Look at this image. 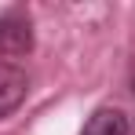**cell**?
Instances as JSON below:
<instances>
[{"label":"cell","instance_id":"1","mask_svg":"<svg viewBox=\"0 0 135 135\" xmlns=\"http://www.w3.org/2000/svg\"><path fill=\"white\" fill-rule=\"evenodd\" d=\"M33 51V22L22 11H7L0 15V55L7 59H18Z\"/></svg>","mask_w":135,"mask_h":135},{"label":"cell","instance_id":"2","mask_svg":"<svg viewBox=\"0 0 135 135\" xmlns=\"http://www.w3.org/2000/svg\"><path fill=\"white\" fill-rule=\"evenodd\" d=\"M26 91H29V77L26 69H18L15 62H0V117L15 113L22 106Z\"/></svg>","mask_w":135,"mask_h":135},{"label":"cell","instance_id":"3","mask_svg":"<svg viewBox=\"0 0 135 135\" xmlns=\"http://www.w3.org/2000/svg\"><path fill=\"white\" fill-rule=\"evenodd\" d=\"M80 135H128V117L117 106H102V110H95L88 117Z\"/></svg>","mask_w":135,"mask_h":135},{"label":"cell","instance_id":"4","mask_svg":"<svg viewBox=\"0 0 135 135\" xmlns=\"http://www.w3.org/2000/svg\"><path fill=\"white\" fill-rule=\"evenodd\" d=\"M132 95H135V66H132Z\"/></svg>","mask_w":135,"mask_h":135}]
</instances>
